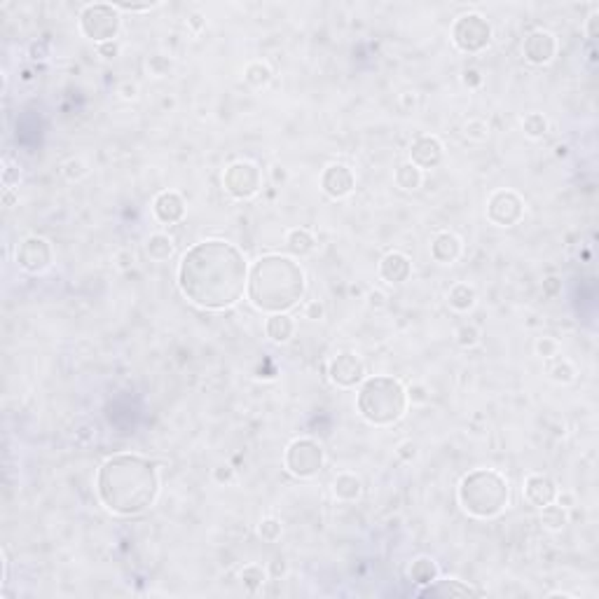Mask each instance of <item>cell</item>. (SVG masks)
<instances>
[{
	"mask_svg": "<svg viewBox=\"0 0 599 599\" xmlns=\"http://www.w3.org/2000/svg\"><path fill=\"white\" fill-rule=\"evenodd\" d=\"M249 286V262L235 244L209 239L185 253L178 265V288L192 304L221 311L237 304Z\"/></svg>",
	"mask_w": 599,
	"mask_h": 599,
	"instance_id": "obj_1",
	"label": "cell"
},
{
	"mask_svg": "<svg viewBox=\"0 0 599 599\" xmlns=\"http://www.w3.org/2000/svg\"><path fill=\"white\" fill-rule=\"evenodd\" d=\"M101 503L117 515H138L155 503L159 494L157 466L136 454L105 459L96 475Z\"/></svg>",
	"mask_w": 599,
	"mask_h": 599,
	"instance_id": "obj_2",
	"label": "cell"
},
{
	"mask_svg": "<svg viewBox=\"0 0 599 599\" xmlns=\"http://www.w3.org/2000/svg\"><path fill=\"white\" fill-rule=\"evenodd\" d=\"M246 290L256 309L281 314L302 300L304 272L293 258L265 256L253 265Z\"/></svg>",
	"mask_w": 599,
	"mask_h": 599,
	"instance_id": "obj_3",
	"label": "cell"
},
{
	"mask_svg": "<svg viewBox=\"0 0 599 599\" xmlns=\"http://www.w3.org/2000/svg\"><path fill=\"white\" fill-rule=\"evenodd\" d=\"M356 408L365 422L372 426H391L408 410V389L401 379L389 375H375L361 382Z\"/></svg>",
	"mask_w": 599,
	"mask_h": 599,
	"instance_id": "obj_4",
	"label": "cell"
},
{
	"mask_svg": "<svg viewBox=\"0 0 599 599\" xmlns=\"http://www.w3.org/2000/svg\"><path fill=\"white\" fill-rule=\"evenodd\" d=\"M459 503L473 517H494L498 515L510 498L508 480L491 468H478L464 475L459 482Z\"/></svg>",
	"mask_w": 599,
	"mask_h": 599,
	"instance_id": "obj_5",
	"label": "cell"
},
{
	"mask_svg": "<svg viewBox=\"0 0 599 599\" xmlns=\"http://www.w3.org/2000/svg\"><path fill=\"white\" fill-rule=\"evenodd\" d=\"M80 29L94 43H110L115 40L117 31H119V12L115 5H105V3H96V5H87L80 15Z\"/></svg>",
	"mask_w": 599,
	"mask_h": 599,
	"instance_id": "obj_6",
	"label": "cell"
},
{
	"mask_svg": "<svg viewBox=\"0 0 599 599\" xmlns=\"http://www.w3.org/2000/svg\"><path fill=\"white\" fill-rule=\"evenodd\" d=\"M286 468L297 478H314L323 468V448L311 438H297L283 454Z\"/></svg>",
	"mask_w": 599,
	"mask_h": 599,
	"instance_id": "obj_7",
	"label": "cell"
},
{
	"mask_svg": "<svg viewBox=\"0 0 599 599\" xmlns=\"http://www.w3.org/2000/svg\"><path fill=\"white\" fill-rule=\"evenodd\" d=\"M452 40L461 52H480L489 45L491 29L480 15H464L452 29Z\"/></svg>",
	"mask_w": 599,
	"mask_h": 599,
	"instance_id": "obj_8",
	"label": "cell"
},
{
	"mask_svg": "<svg viewBox=\"0 0 599 599\" xmlns=\"http://www.w3.org/2000/svg\"><path fill=\"white\" fill-rule=\"evenodd\" d=\"M223 185L235 199H251L262 188V174L251 162H235L223 174Z\"/></svg>",
	"mask_w": 599,
	"mask_h": 599,
	"instance_id": "obj_9",
	"label": "cell"
},
{
	"mask_svg": "<svg viewBox=\"0 0 599 599\" xmlns=\"http://www.w3.org/2000/svg\"><path fill=\"white\" fill-rule=\"evenodd\" d=\"M524 216V199L512 190H496L487 202V218L498 228H512Z\"/></svg>",
	"mask_w": 599,
	"mask_h": 599,
	"instance_id": "obj_10",
	"label": "cell"
},
{
	"mask_svg": "<svg viewBox=\"0 0 599 599\" xmlns=\"http://www.w3.org/2000/svg\"><path fill=\"white\" fill-rule=\"evenodd\" d=\"M52 246L47 239L43 237H26L17 249V265L31 274H38V272H45L52 265Z\"/></svg>",
	"mask_w": 599,
	"mask_h": 599,
	"instance_id": "obj_11",
	"label": "cell"
},
{
	"mask_svg": "<svg viewBox=\"0 0 599 599\" xmlns=\"http://www.w3.org/2000/svg\"><path fill=\"white\" fill-rule=\"evenodd\" d=\"M328 375L332 379V384L344 389H351L356 384H361L365 379V365L356 354L351 351H344V354H337L328 365Z\"/></svg>",
	"mask_w": 599,
	"mask_h": 599,
	"instance_id": "obj_12",
	"label": "cell"
},
{
	"mask_svg": "<svg viewBox=\"0 0 599 599\" xmlns=\"http://www.w3.org/2000/svg\"><path fill=\"white\" fill-rule=\"evenodd\" d=\"M323 192L332 199H344L349 197L356 188V178L351 174L349 166L344 164H330L321 176Z\"/></svg>",
	"mask_w": 599,
	"mask_h": 599,
	"instance_id": "obj_13",
	"label": "cell"
},
{
	"mask_svg": "<svg viewBox=\"0 0 599 599\" xmlns=\"http://www.w3.org/2000/svg\"><path fill=\"white\" fill-rule=\"evenodd\" d=\"M522 52H524V59L534 66L550 64L552 57H555V52H557V40L548 31H534V33H529L527 40H524Z\"/></svg>",
	"mask_w": 599,
	"mask_h": 599,
	"instance_id": "obj_14",
	"label": "cell"
},
{
	"mask_svg": "<svg viewBox=\"0 0 599 599\" xmlns=\"http://www.w3.org/2000/svg\"><path fill=\"white\" fill-rule=\"evenodd\" d=\"M410 162L417 169H434L443 162V143L438 136H419L415 143L410 145Z\"/></svg>",
	"mask_w": 599,
	"mask_h": 599,
	"instance_id": "obj_15",
	"label": "cell"
},
{
	"mask_svg": "<svg viewBox=\"0 0 599 599\" xmlns=\"http://www.w3.org/2000/svg\"><path fill=\"white\" fill-rule=\"evenodd\" d=\"M152 213H155V218L159 223L174 225L185 216V202L178 192L164 190V192H159L155 197V202H152Z\"/></svg>",
	"mask_w": 599,
	"mask_h": 599,
	"instance_id": "obj_16",
	"label": "cell"
},
{
	"mask_svg": "<svg viewBox=\"0 0 599 599\" xmlns=\"http://www.w3.org/2000/svg\"><path fill=\"white\" fill-rule=\"evenodd\" d=\"M410 274H412L410 258L398 251L387 253V256L382 258V262H379V276L387 283H403V281H408Z\"/></svg>",
	"mask_w": 599,
	"mask_h": 599,
	"instance_id": "obj_17",
	"label": "cell"
},
{
	"mask_svg": "<svg viewBox=\"0 0 599 599\" xmlns=\"http://www.w3.org/2000/svg\"><path fill=\"white\" fill-rule=\"evenodd\" d=\"M524 496H527V501L531 505H536V508H543V505H548L555 501L557 496V487L555 482L550 480L548 475H529L527 480H524Z\"/></svg>",
	"mask_w": 599,
	"mask_h": 599,
	"instance_id": "obj_18",
	"label": "cell"
},
{
	"mask_svg": "<svg viewBox=\"0 0 599 599\" xmlns=\"http://www.w3.org/2000/svg\"><path fill=\"white\" fill-rule=\"evenodd\" d=\"M422 597H471L480 595V590H475L473 585H466L457 578H436L434 583H429L424 590H419Z\"/></svg>",
	"mask_w": 599,
	"mask_h": 599,
	"instance_id": "obj_19",
	"label": "cell"
},
{
	"mask_svg": "<svg viewBox=\"0 0 599 599\" xmlns=\"http://www.w3.org/2000/svg\"><path fill=\"white\" fill-rule=\"evenodd\" d=\"M431 256L441 265H452L461 256V239L454 232H441L431 244Z\"/></svg>",
	"mask_w": 599,
	"mask_h": 599,
	"instance_id": "obj_20",
	"label": "cell"
},
{
	"mask_svg": "<svg viewBox=\"0 0 599 599\" xmlns=\"http://www.w3.org/2000/svg\"><path fill=\"white\" fill-rule=\"evenodd\" d=\"M265 332H267V337L272 342L286 344L295 335V321H293L286 311H281V314H272L267 321H265Z\"/></svg>",
	"mask_w": 599,
	"mask_h": 599,
	"instance_id": "obj_21",
	"label": "cell"
},
{
	"mask_svg": "<svg viewBox=\"0 0 599 599\" xmlns=\"http://www.w3.org/2000/svg\"><path fill=\"white\" fill-rule=\"evenodd\" d=\"M363 491V482L361 478L354 473H339L332 482V494H335L339 501H356Z\"/></svg>",
	"mask_w": 599,
	"mask_h": 599,
	"instance_id": "obj_22",
	"label": "cell"
},
{
	"mask_svg": "<svg viewBox=\"0 0 599 599\" xmlns=\"http://www.w3.org/2000/svg\"><path fill=\"white\" fill-rule=\"evenodd\" d=\"M286 246H288V251L293 253V256L304 258V256H309V253L316 249V242H314V237H311L309 230L295 228V230H290L288 235H286Z\"/></svg>",
	"mask_w": 599,
	"mask_h": 599,
	"instance_id": "obj_23",
	"label": "cell"
},
{
	"mask_svg": "<svg viewBox=\"0 0 599 599\" xmlns=\"http://www.w3.org/2000/svg\"><path fill=\"white\" fill-rule=\"evenodd\" d=\"M475 300H478L475 288H473V286H468V283H457V286H452V290L448 293L450 307L457 309V311H468V309H473V307H475Z\"/></svg>",
	"mask_w": 599,
	"mask_h": 599,
	"instance_id": "obj_24",
	"label": "cell"
},
{
	"mask_svg": "<svg viewBox=\"0 0 599 599\" xmlns=\"http://www.w3.org/2000/svg\"><path fill=\"white\" fill-rule=\"evenodd\" d=\"M174 239H171L169 235H164V232H157V235H152L148 239V244H145V251H148V256L152 258L155 262H164L169 260L171 256H174Z\"/></svg>",
	"mask_w": 599,
	"mask_h": 599,
	"instance_id": "obj_25",
	"label": "cell"
},
{
	"mask_svg": "<svg viewBox=\"0 0 599 599\" xmlns=\"http://www.w3.org/2000/svg\"><path fill=\"white\" fill-rule=\"evenodd\" d=\"M410 578L417 585H429L438 578V567L431 557H417L410 567Z\"/></svg>",
	"mask_w": 599,
	"mask_h": 599,
	"instance_id": "obj_26",
	"label": "cell"
},
{
	"mask_svg": "<svg viewBox=\"0 0 599 599\" xmlns=\"http://www.w3.org/2000/svg\"><path fill=\"white\" fill-rule=\"evenodd\" d=\"M541 522H543V527L550 529V531L564 529V527H567V522H569L567 508H562V505L555 503V501L548 503V505H543V510H541Z\"/></svg>",
	"mask_w": 599,
	"mask_h": 599,
	"instance_id": "obj_27",
	"label": "cell"
},
{
	"mask_svg": "<svg viewBox=\"0 0 599 599\" xmlns=\"http://www.w3.org/2000/svg\"><path fill=\"white\" fill-rule=\"evenodd\" d=\"M422 181H424L422 169H417L412 162H405V164H401L396 169V185L401 190H408V192L417 190L419 185H422Z\"/></svg>",
	"mask_w": 599,
	"mask_h": 599,
	"instance_id": "obj_28",
	"label": "cell"
},
{
	"mask_svg": "<svg viewBox=\"0 0 599 599\" xmlns=\"http://www.w3.org/2000/svg\"><path fill=\"white\" fill-rule=\"evenodd\" d=\"M244 80L251 84V87H256V89L267 87L269 80H272V68L265 61H251L244 68Z\"/></svg>",
	"mask_w": 599,
	"mask_h": 599,
	"instance_id": "obj_29",
	"label": "cell"
},
{
	"mask_svg": "<svg viewBox=\"0 0 599 599\" xmlns=\"http://www.w3.org/2000/svg\"><path fill=\"white\" fill-rule=\"evenodd\" d=\"M239 578H242L244 588L249 592H258L265 585V581H267V569L260 567V564H249V567L242 569Z\"/></svg>",
	"mask_w": 599,
	"mask_h": 599,
	"instance_id": "obj_30",
	"label": "cell"
},
{
	"mask_svg": "<svg viewBox=\"0 0 599 599\" xmlns=\"http://www.w3.org/2000/svg\"><path fill=\"white\" fill-rule=\"evenodd\" d=\"M548 375L552 382H557V384H571L576 379V368L567 358H560V361H555L548 368Z\"/></svg>",
	"mask_w": 599,
	"mask_h": 599,
	"instance_id": "obj_31",
	"label": "cell"
},
{
	"mask_svg": "<svg viewBox=\"0 0 599 599\" xmlns=\"http://www.w3.org/2000/svg\"><path fill=\"white\" fill-rule=\"evenodd\" d=\"M522 129L529 138H541L548 131V119L541 112H529L527 117H522Z\"/></svg>",
	"mask_w": 599,
	"mask_h": 599,
	"instance_id": "obj_32",
	"label": "cell"
},
{
	"mask_svg": "<svg viewBox=\"0 0 599 599\" xmlns=\"http://www.w3.org/2000/svg\"><path fill=\"white\" fill-rule=\"evenodd\" d=\"M464 138L471 143H482L489 138V124L485 119H468L464 124Z\"/></svg>",
	"mask_w": 599,
	"mask_h": 599,
	"instance_id": "obj_33",
	"label": "cell"
},
{
	"mask_svg": "<svg viewBox=\"0 0 599 599\" xmlns=\"http://www.w3.org/2000/svg\"><path fill=\"white\" fill-rule=\"evenodd\" d=\"M61 174H64L66 181L77 183V181H82V178L89 174V169H87V164H84L82 159L73 157V159H68V162H64V166H61Z\"/></svg>",
	"mask_w": 599,
	"mask_h": 599,
	"instance_id": "obj_34",
	"label": "cell"
},
{
	"mask_svg": "<svg viewBox=\"0 0 599 599\" xmlns=\"http://www.w3.org/2000/svg\"><path fill=\"white\" fill-rule=\"evenodd\" d=\"M258 531H260L262 541L276 543L279 538H281V534H283V527H281V522H279L276 517H265V520L260 522V527H258Z\"/></svg>",
	"mask_w": 599,
	"mask_h": 599,
	"instance_id": "obj_35",
	"label": "cell"
},
{
	"mask_svg": "<svg viewBox=\"0 0 599 599\" xmlns=\"http://www.w3.org/2000/svg\"><path fill=\"white\" fill-rule=\"evenodd\" d=\"M478 342H480V330H478L475 325L466 323V325H461V328L457 330V344H459V347L471 349V347H475Z\"/></svg>",
	"mask_w": 599,
	"mask_h": 599,
	"instance_id": "obj_36",
	"label": "cell"
},
{
	"mask_svg": "<svg viewBox=\"0 0 599 599\" xmlns=\"http://www.w3.org/2000/svg\"><path fill=\"white\" fill-rule=\"evenodd\" d=\"M171 66H174V64H171V59L164 57V54H152V57L148 59V68H150L152 75H157V77L169 75Z\"/></svg>",
	"mask_w": 599,
	"mask_h": 599,
	"instance_id": "obj_37",
	"label": "cell"
},
{
	"mask_svg": "<svg viewBox=\"0 0 599 599\" xmlns=\"http://www.w3.org/2000/svg\"><path fill=\"white\" fill-rule=\"evenodd\" d=\"M536 354L548 361V358L560 354V342H557L555 337H541L536 342Z\"/></svg>",
	"mask_w": 599,
	"mask_h": 599,
	"instance_id": "obj_38",
	"label": "cell"
},
{
	"mask_svg": "<svg viewBox=\"0 0 599 599\" xmlns=\"http://www.w3.org/2000/svg\"><path fill=\"white\" fill-rule=\"evenodd\" d=\"M3 185L5 190H15V185H19V178H22V171H19L17 164H12L10 159H5L3 162Z\"/></svg>",
	"mask_w": 599,
	"mask_h": 599,
	"instance_id": "obj_39",
	"label": "cell"
},
{
	"mask_svg": "<svg viewBox=\"0 0 599 599\" xmlns=\"http://www.w3.org/2000/svg\"><path fill=\"white\" fill-rule=\"evenodd\" d=\"M304 318H309V321H323L325 318V307L323 302H318V300H311V302L304 304Z\"/></svg>",
	"mask_w": 599,
	"mask_h": 599,
	"instance_id": "obj_40",
	"label": "cell"
},
{
	"mask_svg": "<svg viewBox=\"0 0 599 599\" xmlns=\"http://www.w3.org/2000/svg\"><path fill=\"white\" fill-rule=\"evenodd\" d=\"M29 57L33 59V61H45V59L50 57V43H47V40H36V43H31Z\"/></svg>",
	"mask_w": 599,
	"mask_h": 599,
	"instance_id": "obj_41",
	"label": "cell"
},
{
	"mask_svg": "<svg viewBox=\"0 0 599 599\" xmlns=\"http://www.w3.org/2000/svg\"><path fill=\"white\" fill-rule=\"evenodd\" d=\"M213 480H216L218 485H230L232 480H235V468L228 464H221L213 468Z\"/></svg>",
	"mask_w": 599,
	"mask_h": 599,
	"instance_id": "obj_42",
	"label": "cell"
},
{
	"mask_svg": "<svg viewBox=\"0 0 599 599\" xmlns=\"http://www.w3.org/2000/svg\"><path fill=\"white\" fill-rule=\"evenodd\" d=\"M396 454L401 457L403 461H412V459H417V443H412V441L401 443V445H398V450H396Z\"/></svg>",
	"mask_w": 599,
	"mask_h": 599,
	"instance_id": "obj_43",
	"label": "cell"
},
{
	"mask_svg": "<svg viewBox=\"0 0 599 599\" xmlns=\"http://www.w3.org/2000/svg\"><path fill=\"white\" fill-rule=\"evenodd\" d=\"M117 94L124 98V101H134V98L138 96V84L131 82V80H126V82H122L117 87Z\"/></svg>",
	"mask_w": 599,
	"mask_h": 599,
	"instance_id": "obj_44",
	"label": "cell"
},
{
	"mask_svg": "<svg viewBox=\"0 0 599 599\" xmlns=\"http://www.w3.org/2000/svg\"><path fill=\"white\" fill-rule=\"evenodd\" d=\"M408 401H412V403H426V401H429L426 387H422V384H415V387H410V389H408Z\"/></svg>",
	"mask_w": 599,
	"mask_h": 599,
	"instance_id": "obj_45",
	"label": "cell"
},
{
	"mask_svg": "<svg viewBox=\"0 0 599 599\" xmlns=\"http://www.w3.org/2000/svg\"><path fill=\"white\" fill-rule=\"evenodd\" d=\"M368 304H370L372 309L387 307V295H384L382 290H370V293H368Z\"/></svg>",
	"mask_w": 599,
	"mask_h": 599,
	"instance_id": "obj_46",
	"label": "cell"
},
{
	"mask_svg": "<svg viewBox=\"0 0 599 599\" xmlns=\"http://www.w3.org/2000/svg\"><path fill=\"white\" fill-rule=\"evenodd\" d=\"M482 82V75L478 68H466L464 71V84L466 87H478V84Z\"/></svg>",
	"mask_w": 599,
	"mask_h": 599,
	"instance_id": "obj_47",
	"label": "cell"
},
{
	"mask_svg": "<svg viewBox=\"0 0 599 599\" xmlns=\"http://www.w3.org/2000/svg\"><path fill=\"white\" fill-rule=\"evenodd\" d=\"M119 52V45L115 43V40H110V43H101L98 45V54L105 57V59H115Z\"/></svg>",
	"mask_w": 599,
	"mask_h": 599,
	"instance_id": "obj_48",
	"label": "cell"
},
{
	"mask_svg": "<svg viewBox=\"0 0 599 599\" xmlns=\"http://www.w3.org/2000/svg\"><path fill=\"white\" fill-rule=\"evenodd\" d=\"M157 3H145V5H129V3H117L115 8L117 10H126V12H145V10H152Z\"/></svg>",
	"mask_w": 599,
	"mask_h": 599,
	"instance_id": "obj_49",
	"label": "cell"
},
{
	"mask_svg": "<svg viewBox=\"0 0 599 599\" xmlns=\"http://www.w3.org/2000/svg\"><path fill=\"white\" fill-rule=\"evenodd\" d=\"M401 103H403L405 110L415 108V105H417V94H415V91H403V94H401Z\"/></svg>",
	"mask_w": 599,
	"mask_h": 599,
	"instance_id": "obj_50",
	"label": "cell"
},
{
	"mask_svg": "<svg viewBox=\"0 0 599 599\" xmlns=\"http://www.w3.org/2000/svg\"><path fill=\"white\" fill-rule=\"evenodd\" d=\"M117 260H119V267H129V265H134V253L131 251H122V253H117Z\"/></svg>",
	"mask_w": 599,
	"mask_h": 599,
	"instance_id": "obj_51",
	"label": "cell"
},
{
	"mask_svg": "<svg viewBox=\"0 0 599 599\" xmlns=\"http://www.w3.org/2000/svg\"><path fill=\"white\" fill-rule=\"evenodd\" d=\"M555 501L560 503L562 508H571V505H574V496H571V494H557Z\"/></svg>",
	"mask_w": 599,
	"mask_h": 599,
	"instance_id": "obj_52",
	"label": "cell"
},
{
	"mask_svg": "<svg viewBox=\"0 0 599 599\" xmlns=\"http://www.w3.org/2000/svg\"><path fill=\"white\" fill-rule=\"evenodd\" d=\"M557 281H560V279H555V276H550L548 281H543V290H545V295H555V286H557Z\"/></svg>",
	"mask_w": 599,
	"mask_h": 599,
	"instance_id": "obj_53",
	"label": "cell"
},
{
	"mask_svg": "<svg viewBox=\"0 0 599 599\" xmlns=\"http://www.w3.org/2000/svg\"><path fill=\"white\" fill-rule=\"evenodd\" d=\"M272 176H274V183H279V181H286V178H288V174H286V169H283V166H274V171H272Z\"/></svg>",
	"mask_w": 599,
	"mask_h": 599,
	"instance_id": "obj_54",
	"label": "cell"
},
{
	"mask_svg": "<svg viewBox=\"0 0 599 599\" xmlns=\"http://www.w3.org/2000/svg\"><path fill=\"white\" fill-rule=\"evenodd\" d=\"M595 24H597V15H592V17H590V24H588V33H590V38H595V36H597Z\"/></svg>",
	"mask_w": 599,
	"mask_h": 599,
	"instance_id": "obj_55",
	"label": "cell"
},
{
	"mask_svg": "<svg viewBox=\"0 0 599 599\" xmlns=\"http://www.w3.org/2000/svg\"><path fill=\"white\" fill-rule=\"evenodd\" d=\"M202 19H204L202 15H192V17H190V24L195 26V29H202V24H204Z\"/></svg>",
	"mask_w": 599,
	"mask_h": 599,
	"instance_id": "obj_56",
	"label": "cell"
},
{
	"mask_svg": "<svg viewBox=\"0 0 599 599\" xmlns=\"http://www.w3.org/2000/svg\"><path fill=\"white\" fill-rule=\"evenodd\" d=\"M12 202H15V197H12V190H5V206H10Z\"/></svg>",
	"mask_w": 599,
	"mask_h": 599,
	"instance_id": "obj_57",
	"label": "cell"
}]
</instances>
